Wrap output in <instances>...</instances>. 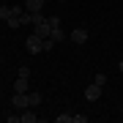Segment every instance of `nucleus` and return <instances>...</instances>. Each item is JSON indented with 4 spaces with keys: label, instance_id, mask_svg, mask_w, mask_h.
Returning a JSON list of instances; mask_svg holds the SVG:
<instances>
[{
    "label": "nucleus",
    "instance_id": "1",
    "mask_svg": "<svg viewBox=\"0 0 123 123\" xmlns=\"http://www.w3.org/2000/svg\"><path fill=\"white\" fill-rule=\"evenodd\" d=\"M25 47H27V52L30 55H38V52H44V38H38V36H27V41H25Z\"/></svg>",
    "mask_w": 123,
    "mask_h": 123
},
{
    "label": "nucleus",
    "instance_id": "2",
    "mask_svg": "<svg viewBox=\"0 0 123 123\" xmlns=\"http://www.w3.org/2000/svg\"><path fill=\"white\" fill-rule=\"evenodd\" d=\"M71 41H74V44H85V41L90 38V33H88V27H74V30H71V36H68Z\"/></svg>",
    "mask_w": 123,
    "mask_h": 123
},
{
    "label": "nucleus",
    "instance_id": "3",
    "mask_svg": "<svg viewBox=\"0 0 123 123\" xmlns=\"http://www.w3.org/2000/svg\"><path fill=\"white\" fill-rule=\"evenodd\" d=\"M85 98L88 101H98L101 98V85H96V82L88 85V88H85Z\"/></svg>",
    "mask_w": 123,
    "mask_h": 123
},
{
    "label": "nucleus",
    "instance_id": "4",
    "mask_svg": "<svg viewBox=\"0 0 123 123\" xmlns=\"http://www.w3.org/2000/svg\"><path fill=\"white\" fill-rule=\"evenodd\" d=\"M11 101H14V107H17L19 112L30 107V101H27V93H14V98H11Z\"/></svg>",
    "mask_w": 123,
    "mask_h": 123
},
{
    "label": "nucleus",
    "instance_id": "5",
    "mask_svg": "<svg viewBox=\"0 0 123 123\" xmlns=\"http://www.w3.org/2000/svg\"><path fill=\"white\" fill-rule=\"evenodd\" d=\"M36 36H38V38H49V36H52L49 19H47V22H41V25H36Z\"/></svg>",
    "mask_w": 123,
    "mask_h": 123
},
{
    "label": "nucleus",
    "instance_id": "6",
    "mask_svg": "<svg viewBox=\"0 0 123 123\" xmlns=\"http://www.w3.org/2000/svg\"><path fill=\"white\" fill-rule=\"evenodd\" d=\"M19 120H22V123H36V120H38V115L33 112V107H27V110H22V115H19Z\"/></svg>",
    "mask_w": 123,
    "mask_h": 123
},
{
    "label": "nucleus",
    "instance_id": "7",
    "mask_svg": "<svg viewBox=\"0 0 123 123\" xmlns=\"http://www.w3.org/2000/svg\"><path fill=\"white\" fill-rule=\"evenodd\" d=\"M47 0H25V11H41Z\"/></svg>",
    "mask_w": 123,
    "mask_h": 123
},
{
    "label": "nucleus",
    "instance_id": "8",
    "mask_svg": "<svg viewBox=\"0 0 123 123\" xmlns=\"http://www.w3.org/2000/svg\"><path fill=\"white\" fill-rule=\"evenodd\" d=\"M14 93H27V79L25 77H17V79H14Z\"/></svg>",
    "mask_w": 123,
    "mask_h": 123
},
{
    "label": "nucleus",
    "instance_id": "9",
    "mask_svg": "<svg viewBox=\"0 0 123 123\" xmlns=\"http://www.w3.org/2000/svg\"><path fill=\"white\" fill-rule=\"evenodd\" d=\"M6 27H11V30H17V27H22V19H19V17H14V14H11V17L6 19Z\"/></svg>",
    "mask_w": 123,
    "mask_h": 123
},
{
    "label": "nucleus",
    "instance_id": "10",
    "mask_svg": "<svg viewBox=\"0 0 123 123\" xmlns=\"http://www.w3.org/2000/svg\"><path fill=\"white\" fill-rule=\"evenodd\" d=\"M27 101H30V107H38L41 101H44V96H41V93H36V90H33V93H27Z\"/></svg>",
    "mask_w": 123,
    "mask_h": 123
},
{
    "label": "nucleus",
    "instance_id": "11",
    "mask_svg": "<svg viewBox=\"0 0 123 123\" xmlns=\"http://www.w3.org/2000/svg\"><path fill=\"white\" fill-rule=\"evenodd\" d=\"M52 38L57 41V44H60V41H66V33H63L60 27H52Z\"/></svg>",
    "mask_w": 123,
    "mask_h": 123
},
{
    "label": "nucleus",
    "instance_id": "12",
    "mask_svg": "<svg viewBox=\"0 0 123 123\" xmlns=\"http://www.w3.org/2000/svg\"><path fill=\"white\" fill-rule=\"evenodd\" d=\"M8 17H11V6H0V19L6 22Z\"/></svg>",
    "mask_w": 123,
    "mask_h": 123
},
{
    "label": "nucleus",
    "instance_id": "13",
    "mask_svg": "<svg viewBox=\"0 0 123 123\" xmlns=\"http://www.w3.org/2000/svg\"><path fill=\"white\" fill-rule=\"evenodd\" d=\"M55 120H57V123H71V120H74V115H68V112H63V115H57Z\"/></svg>",
    "mask_w": 123,
    "mask_h": 123
},
{
    "label": "nucleus",
    "instance_id": "14",
    "mask_svg": "<svg viewBox=\"0 0 123 123\" xmlns=\"http://www.w3.org/2000/svg\"><path fill=\"white\" fill-rule=\"evenodd\" d=\"M93 82H96V85H101V88H104V85H107V74H101V71H98V74H96V79H93Z\"/></svg>",
    "mask_w": 123,
    "mask_h": 123
},
{
    "label": "nucleus",
    "instance_id": "15",
    "mask_svg": "<svg viewBox=\"0 0 123 123\" xmlns=\"http://www.w3.org/2000/svg\"><path fill=\"white\" fill-rule=\"evenodd\" d=\"M17 77H25V79H30V68H27V66H19Z\"/></svg>",
    "mask_w": 123,
    "mask_h": 123
},
{
    "label": "nucleus",
    "instance_id": "16",
    "mask_svg": "<svg viewBox=\"0 0 123 123\" xmlns=\"http://www.w3.org/2000/svg\"><path fill=\"white\" fill-rule=\"evenodd\" d=\"M11 14H14V17H22V14H25V6H11Z\"/></svg>",
    "mask_w": 123,
    "mask_h": 123
},
{
    "label": "nucleus",
    "instance_id": "17",
    "mask_svg": "<svg viewBox=\"0 0 123 123\" xmlns=\"http://www.w3.org/2000/svg\"><path fill=\"white\" fill-rule=\"evenodd\" d=\"M71 123H88V115H74V120Z\"/></svg>",
    "mask_w": 123,
    "mask_h": 123
},
{
    "label": "nucleus",
    "instance_id": "18",
    "mask_svg": "<svg viewBox=\"0 0 123 123\" xmlns=\"http://www.w3.org/2000/svg\"><path fill=\"white\" fill-rule=\"evenodd\" d=\"M49 19V27H60V19H57V17H47Z\"/></svg>",
    "mask_w": 123,
    "mask_h": 123
},
{
    "label": "nucleus",
    "instance_id": "19",
    "mask_svg": "<svg viewBox=\"0 0 123 123\" xmlns=\"http://www.w3.org/2000/svg\"><path fill=\"white\" fill-rule=\"evenodd\" d=\"M118 68H120V74H123V57H120V63H118Z\"/></svg>",
    "mask_w": 123,
    "mask_h": 123
},
{
    "label": "nucleus",
    "instance_id": "20",
    "mask_svg": "<svg viewBox=\"0 0 123 123\" xmlns=\"http://www.w3.org/2000/svg\"><path fill=\"white\" fill-rule=\"evenodd\" d=\"M60 3H66V0H60Z\"/></svg>",
    "mask_w": 123,
    "mask_h": 123
},
{
    "label": "nucleus",
    "instance_id": "21",
    "mask_svg": "<svg viewBox=\"0 0 123 123\" xmlns=\"http://www.w3.org/2000/svg\"><path fill=\"white\" fill-rule=\"evenodd\" d=\"M47 3H49V0H47Z\"/></svg>",
    "mask_w": 123,
    "mask_h": 123
}]
</instances>
